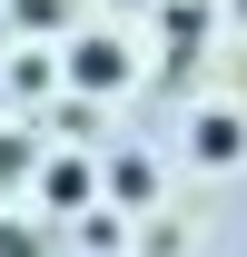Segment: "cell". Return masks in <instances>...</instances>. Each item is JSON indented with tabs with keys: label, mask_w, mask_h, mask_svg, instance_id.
<instances>
[{
	"label": "cell",
	"mask_w": 247,
	"mask_h": 257,
	"mask_svg": "<svg viewBox=\"0 0 247 257\" xmlns=\"http://www.w3.org/2000/svg\"><path fill=\"white\" fill-rule=\"evenodd\" d=\"M60 79H69V89H129V50H119V40H109V30H89V40H69V60H60Z\"/></svg>",
	"instance_id": "6da1fadb"
},
{
	"label": "cell",
	"mask_w": 247,
	"mask_h": 257,
	"mask_svg": "<svg viewBox=\"0 0 247 257\" xmlns=\"http://www.w3.org/2000/svg\"><path fill=\"white\" fill-rule=\"evenodd\" d=\"M188 159L198 168H237L247 159V119L237 109H198V119H188Z\"/></svg>",
	"instance_id": "7a4b0ae2"
},
{
	"label": "cell",
	"mask_w": 247,
	"mask_h": 257,
	"mask_svg": "<svg viewBox=\"0 0 247 257\" xmlns=\"http://www.w3.org/2000/svg\"><path fill=\"white\" fill-rule=\"evenodd\" d=\"M40 198H50V208H89V198H99L89 159H50V168H40Z\"/></svg>",
	"instance_id": "3957f363"
},
{
	"label": "cell",
	"mask_w": 247,
	"mask_h": 257,
	"mask_svg": "<svg viewBox=\"0 0 247 257\" xmlns=\"http://www.w3.org/2000/svg\"><path fill=\"white\" fill-rule=\"evenodd\" d=\"M109 198H119V208H149V198H158V168L149 159H109Z\"/></svg>",
	"instance_id": "277c9868"
},
{
	"label": "cell",
	"mask_w": 247,
	"mask_h": 257,
	"mask_svg": "<svg viewBox=\"0 0 247 257\" xmlns=\"http://www.w3.org/2000/svg\"><path fill=\"white\" fill-rule=\"evenodd\" d=\"M30 168H40V149L20 139V128H0V178H30Z\"/></svg>",
	"instance_id": "5b68a950"
},
{
	"label": "cell",
	"mask_w": 247,
	"mask_h": 257,
	"mask_svg": "<svg viewBox=\"0 0 247 257\" xmlns=\"http://www.w3.org/2000/svg\"><path fill=\"white\" fill-rule=\"evenodd\" d=\"M50 79H60V69H50V60H10V89H20V99H40V89H50Z\"/></svg>",
	"instance_id": "8992f818"
},
{
	"label": "cell",
	"mask_w": 247,
	"mask_h": 257,
	"mask_svg": "<svg viewBox=\"0 0 247 257\" xmlns=\"http://www.w3.org/2000/svg\"><path fill=\"white\" fill-rule=\"evenodd\" d=\"M0 257H40V227L30 218H0Z\"/></svg>",
	"instance_id": "52a82bcc"
},
{
	"label": "cell",
	"mask_w": 247,
	"mask_h": 257,
	"mask_svg": "<svg viewBox=\"0 0 247 257\" xmlns=\"http://www.w3.org/2000/svg\"><path fill=\"white\" fill-rule=\"evenodd\" d=\"M10 20L20 30H60V0H10Z\"/></svg>",
	"instance_id": "ba28073f"
},
{
	"label": "cell",
	"mask_w": 247,
	"mask_h": 257,
	"mask_svg": "<svg viewBox=\"0 0 247 257\" xmlns=\"http://www.w3.org/2000/svg\"><path fill=\"white\" fill-rule=\"evenodd\" d=\"M119 10H139V0H119Z\"/></svg>",
	"instance_id": "9c48e42d"
}]
</instances>
